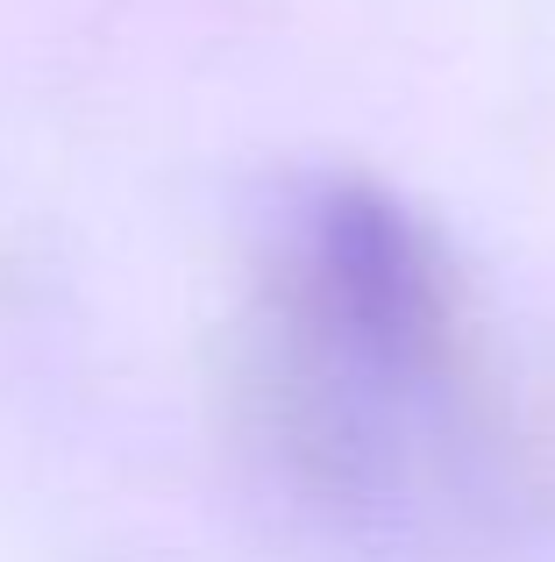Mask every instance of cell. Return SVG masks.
<instances>
[{"instance_id":"obj_1","label":"cell","mask_w":555,"mask_h":562,"mask_svg":"<svg viewBox=\"0 0 555 562\" xmlns=\"http://www.w3.org/2000/svg\"><path fill=\"white\" fill-rule=\"evenodd\" d=\"M236 392L271 477L349 535H449L513 498L520 441L463 278L371 179H314L278 214Z\"/></svg>"}]
</instances>
